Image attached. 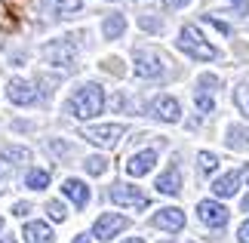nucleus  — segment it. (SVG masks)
Masks as SVG:
<instances>
[{
  "mask_svg": "<svg viewBox=\"0 0 249 243\" xmlns=\"http://www.w3.org/2000/svg\"><path fill=\"white\" fill-rule=\"evenodd\" d=\"M129 222L120 216V212H105V216L95 219V225H92V234L99 237V240H111L114 234H120L123 228H126Z\"/></svg>",
  "mask_w": 249,
  "mask_h": 243,
  "instance_id": "nucleus-6",
  "label": "nucleus"
},
{
  "mask_svg": "<svg viewBox=\"0 0 249 243\" xmlns=\"http://www.w3.org/2000/svg\"><path fill=\"white\" fill-rule=\"evenodd\" d=\"M237 188H240V176H237V172H228V176L213 182V194H215V197H234Z\"/></svg>",
  "mask_w": 249,
  "mask_h": 243,
  "instance_id": "nucleus-16",
  "label": "nucleus"
},
{
  "mask_svg": "<svg viewBox=\"0 0 249 243\" xmlns=\"http://www.w3.org/2000/svg\"><path fill=\"white\" fill-rule=\"evenodd\" d=\"M31 154H28V148H13V145H6V148H0V160L3 163H25Z\"/></svg>",
  "mask_w": 249,
  "mask_h": 243,
  "instance_id": "nucleus-21",
  "label": "nucleus"
},
{
  "mask_svg": "<svg viewBox=\"0 0 249 243\" xmlns=\"http://www.w3.org/2000/svg\"><path fill=\"white\" fill-rule=\"evenodd\" d=\"M132 62H136V77H145V80H154V77H160L166 71V62L160 59V53L154 50H136V56H132Z\"/></svg>",
  "mask_w": 249,
  "mask_h": 243,
  "instance_id": "nucleus-3",
  "label": "nucleus"
},
{
  "mask_svg": "<svg viewBox=\"0 0 249 243\" xmlns=\"http://www.w3.org/2000/svg\"><path fill=\"white\" fill-rule=\"evenodd\" d=\"M191 0H163V6L166 9H181V6H188Z\"/></svg>",
  "mask_w": 249,
  "mask_h": 243,
  "instance_id": "nucleus-31",
  "label": "nucleus"
},
{
  "mask_svg": "<svg viewBox=\"0 0 249 243\" xmlns=\"http://www.w3.org/2000/svg\"><path fill=\"white\" fill-rule=\"evenodd\" d=\"M62 194H65L68 200H74V206H80V209L86 206V203H89V188H86L80 179H65Z\"/></svg>",
  "mask_w": 249,
  "mask_h": 243,
  "instance_id": "nucleus-13",
  "label": "nucleus"
},
{
  "mask_svg": "<svg viewBox=\"0 0 249 243\" xmlns=\"http://www.w3.org/2000/svg\"><path fill=\"white\" fill-rule=\"evenodd\" d=\"M25 185H28V188H34V191H40V188L50 185V172H46V169H28L25 172Z\"/></svg>",
  "mask_w": 249,
  "mask_h": 243,
  "instance_id": "nucleus-19",
  "label": "nucleus"
},
{
  "mask_svg": "<svg viewBox=\"0 0 249 243\" xmlns=\"http://www.w3.org/2000/svg\"><path fill=\"white\" fill-rule=\"evenodd\" d=\"M154 163H157V151H139V154H132V157L126 160V172L132 179L148 176V172L154 169Z\"/></svg>",
  "mask_w": 249,
  "mask_h": 243,
  "instance_id": "nucleus-12",
  "label": "nucleus"
},
{
  "mask_svg": "<svg viewBox=\"0 0 249 243\" xmlns=\"http://www.w3.org/2000/svg\"><path fill=\"white\" fill-rule=\"evenodd\" d=\"M178 50L185 53V56H191V59H197V62H213V59H218V50L203 40V34H200L194 25H185V28H181Z\"/></svg>",
  "mask_w": 249,
  "mask_h": 243,
  "instance_id": "nucleus-2",
  "label": "nucleus"
},
{
  "mask_svg": "<svg viewBox=\"0 0 249 243\" xmlns=\"http://www.w3.org/2000/svg\"><path fill=\"white\" fill-rule=\"evenodd\" d=\"M123 31H126V19H123L120 13H111V16L102 22V34L108 37V40H117Z\"/></svg>",
  "mask_w": 249,
  "mask_h": 243,
  "instance_id": "nucleus-17",
  "label": "nucleus"
},
{
  "mask_svg": "<svg viewBox=\"0 0 249 243\" xmlns=\"http://www.w3.org/2000/svg\"><path fill=\"white\" fill-rule=\"evenodd\" d=\"M237 240H240V243H249V222H243V225H240V231H237Z\"/></svg>",
  "mask_w": 249,
  "mask_h": 243,
  "instance_id": "nucleus-30",
  "label": "nucleus"
},
{
  "mask_svg": "<svg viewBox=\"0 0 249 243\" xmlns=\"http://www.w3.org/2000/svg\"><path fill=\"white\" fill-rule=\"evenodd\" d=\"M123 135V126L120 123H102V126H86L83 130V139L99 145V148H114Z\"/></svg>",
  "mask_w": 249,
  "mask_h": 243,
  "instance_id": "nucleus-4",
  "label": "nucleus"
},
{
  "mask_svg": "<svg viewBox=\"0 0 249 243\" xmlns=\"http://www.w3.org/2000/svg\"><path fill=\"white\" fill-rule=\"evenodd\" d=\"M194 102H197V108H200V111H203V114H209V111H213V108H215V102H213V95H206V93H197V95H194Z\"/></svg>",
  "mask_w": 249,
  "mask_h": 243,
  "instance_id": "nucleus-26",
  "label": "nucleus"
},
{
  "mask_svg": "<svg viewBox=\"0 0 249 243\" xmlns=\"http://www.w3.org/2000/svg\"><path fill=\"white\" fill-rule=\"evenodd\" d=\"M243 179H246V182H249V167H243Z\"/></svg>",
  "mask_w": 249,
  "mask_h": 243,
  "instance_id": "nucleus-35",
  "label": "nucleus"
},
{
  "mask_svg": "<svg viewBox=\"0 0 249 243\" xmlns=\"http://www.w3.org/2000/svg\"><path fill=\"white\" fill-rule=\"evenodd\" d=\"M151 114H154L157 120H163V123H176L181 117V108H178V102L172 99V95H157V99L151 102Z\"/></svg>",
  "mask_w": 249,
  "mask_h": 243,
  "instance_id": "nucleus-11",
  "label": "nucleus"
},
{
  "mask_svg": "<svg viewBox=\"0 0 249 243\" xmlns=\"http://www.w3.org/2000/svg\"><path fill=\"white\" fill-rule=\"evenodd\" d=\"M243 209H249V197H243Z\"/></svg>",
  "mask_w": 249,
  "mask_h": 243,
  "instance_id": "nucleus-37",
  "label": "nucleus"
},
{
  "mask_svg": "<svg viewBox=\"0 0 249 243\" xmlns=\"http://www.w3.org/2000/svg\"><path fill=\"white\" fill-rule=\"evenodd\" d=\"M43 59L55 68H68L74 62V43L71 40H53L43 46Z\"/></svg>",
  "mask_w": 249,
  "mask_h": 243,
  "instance_id": "nucleus-7",
  "label": "nucleus"
},
{
  "mask_svg": "<svg viewBox=\"0 0 249 243\" xmlns=\"http://www.w3.org/2000/svg\"><path fill=\"white\" fill-rule=\"evenodd\" d=\"M197 212H200V222L209 225V228H225L228 225V209L215 200H200Z\"/></svg>",
  "mask_w": 249,
  "mask_h": 243,
  "instance_id": "nucleus-9",
  "label": "nucleus"
},
{
  "mask_svg": "<svg viewBox=\"0 0 249 243\" xmlns=\"http://www.w3.org/2000/svg\"><path fill=\"white\" fill-rule=\"evenodd\" d=\"M228 145L237 148V151L249 148V132L243 130V126H231V130H228Z\"/></svg>",
  "mask_w": 249,
  "mask_h": 243,
  "instance_id": "nucleus-20",
  "label": "nucleus"
},
{
  "mask_svg": "<svg viewBox=\"0 0 249 243\" xmlns=\"http://www.w3.org/2000/svg\"><path fill=\"white\" fill-rule=\"evenodd\" d=\"M46 212H50V219H53V222H65V216H68L59 200H50V203H46Z\"/></svg>",
  "mask_w": 249,
  "mask_h": 243,
  "instance_id": "nucleus-25",
  "label": "nucleus"
},
{
  "mask_svg": "<svg viewBox=\"0 0 249 243\" xmlns=\"http://www.w3.org/2000/svg\"><path fill=\"white\" fill-rule=\"evenodd\" d=\"M197 83L203 86V90H215V86H218V77H215V74H200Z\"/></svg>",
  "mask_w": 249,
  "mask_h": 243,
  "instance_id": "nucleus-28",
  "label": "nucleus"
},
{
  "mask_svg": "<svg viewBox=\"0 0 249 243\" xmlns=\"http://www.w3.org/2000/svg\"><path fill=\"white\" fill-rule=\"evenodd\" d=\"M86 172H89V176H105V169H108V160L105 157H86Z\"/></svg>",
  "mask_w": 249,
  "mask_h": 243,
  "instance_id": "nucleus-24",
  "label": "nucleus"
},
{
  "mask_svg": "<svg viewBox=\"0 0 249 243\" xmlns=\"http://www.w3.org/2000/svg\"><path fill=\"white\" fill-rule=\"evenodd\" d=\"M22 237H25V243H53V228L46 222H28Z\"/></svg>",
  "mask_w": 249,
  "mask_h": 243,
  "instance_id": "nucleus-14",
  "label": "nucleus"
},
{
  "mask_svg": "<svg viewBox=\"0 0 249 243\" xmlns=\"http://www.w3.org/2000/svg\"><path fill=\"white\" fill-rule=\"evenodd\" d=\"M154 188L160 191V194H169V197H176V194L181 191V176H178V167H169L163 176L157 179V185Z\"/></svg>",
  "mask_w": 249,
  "mask_h": 243,
  "instance_id": "nucleus-15",
  "label": "nucleus"
},
{
  "mask_svg": "<svg viewBox=\"0 0 249 243\" xmlns=\"http://www.w3.org/2000/svg\"><path fill=\"white\" fill-rule=\"evenodd\" d=\"M102 108H105V90L99 83L80 86V90L71 95V102H68V111L77 120H89V117H95V114H102Z\"/></svg>",
  "mask_w": 249,
  "mask_h": 243,
  "instance_id": "nucleus-1",
  "label": "nucleus"
},
{
  "mask_svg": "<svg viewBox=\"0 0 249 243\" xmlns=\"http://www.w3.org/2000/svg\"><path fill=\"white\" fill-rule=\"evenodd\" d=\"M111 200L114 203H120V206H132V209H148V197L142 194L139 188H132V185H123V182H117V185H111Z\"/></svg>",
  "mask_w": 249,
  "mask_h": 243,
  "instance_id": "nucleus-5",
  "label": "nucleus"
},
{
  "mask_svg": "<svg viewBox=\"0 0 249 243\" xmlns=\"http://www.w3.org/2000/svg\"><path fill=\"white\" fill-rule=\"evenodd\" d=\"M0 243H16V240H13V237H3V240H0Z\"/></svg>",
  "mask_w": 249,
  "mask_h": 243,
  "instance_id": "nucleus-36",
  "label": "nucleus"
},
{
  "mask_svg": "<svg viewBox=\"0 0 249 243\" xmlns=\"http://www.w3.org/2000/svg\"><path fill=\"white\" fill-rule=\"evenodd\" d=\"M197 160H200V172H215L218 169V157L213 151H200Z\"/></svg>",
  "mask_w": 249,
  "mask_h": 243,
  "instance_id": "nucleus-23",
  "label": "nucleus"
},
{
  "mask_svg": "<svg viewBox=\"0 0 249 243\" xmlns=\"http://www.w3.org/2000/svg\"><path fill=\"white\" fill-rule=\"evenodd\" d=\"M13 212H16V216H25V212H31V206H28V203H16Z\"/></svg>",
  "mask_w": 249,
  "mask_h": 243,
  "instance_id": "nucleus-32",
  "label": "nucleus"
},
{
  "mask_svg": "<svg viewBox=\"0 0 249 243\" xmlns=\"http://www.w3.org/2000/svg\"><path fill=\"white\" fill-rule=\"evenodd\" d=\"M234 102H237V108H240V114L249 117V83H240L234 90Z\"/></svg>",
  "mask_w": 249,
  "mask_h": 243,
  "instance_id": "nucleus-22",
  "label": "nucleus"
},
{
  "mask_svg": "<svg viewBox=\"0 0 249 243\" xmlns=\"http://www.w3.org/2000/svg\"><path fill=\"white\" fill-rule=\"evenodd\" d=\"M151 225L160 228V231H181L185 228V212L176 209V206H166V209H160L151 216Z\"/></svg>",
  "mask_w": 249,
  "mask_h": 243,
  "instance_id": "nucleus-10",
  "label": "nucleus"
},
{
  "mask_svg": "<svg viewBox=\"0 0 249 243\" xmlns=\"http://www.w3.org/2000/svg\"><path fill=\"white\" fill-rule=\"evenodd\" d=\"M46 9H53L55 16H71V13H80V0H43Z\"/></svg>",
  "mask_w": 249,
  "mask_h": 243,
  "instance_id": "nucleus-18",
  "label": "nucleus"
},
{
  "mask_svg": "<svg viewBox=\"0 0 249 243\" xmlns=\"http://www.w3.org/2000/svg\"><path fill=\"white\" fill-rule=\"evenodd\" d=\"M126 243H145V240H142V237H129Z\"/></svg>",
  "mask_w": 249,
  "mask_h": 243,
  "instance_id": "nucleus-34",
  "label": "nucleus"
},
{
  "mask_svg": "<svg viewBox=\"0 0 249 243\" xmlns=\"http://www.w3.org/2000/svg\"><path fill=\"white\" fill-rule=\"evenodd\" d=\"M6 95L13 105H34L37 102V90L31 80H22V77H13L6 86Z\"/></svg>",
  "mask_w": 249,
  "mask_h": 243,
  "instance_id": "nucleus-8",
  "label": "nucleus"
},
{
  "mask_svg": "<svg viewBox=\"0 0 249 243\" xmlns=\"http://www.w3.org/2000/svg\"><path fill=\"white\" fill-rule=\"evenodd\" d=\"M139 25L145 28V31H160V22H157L154 16H142V19H139Z\"/></svg>",
  "mask_w": 249,
  "mask_h": 243,
  "instance_id": "nucleus-27",
  "label": "nucleus"
},
{
  "mask_svg": "<svg viewBox=\"0 0 249 243\" xmlns=\"http://www.w3.org/2000/svg\"><path fill=\"white\" fill-rule=\"evenodd\" d=\"M74 243H89V237H74Z\"/></svg>",
  "mask_w": 249,
  "mask_h": 243,
  "instance_id": "nucleus-33",
  "label": "nucleus"
},
{
  "mask_svg": "<svg viewBox=\"0 0 249 243\" xmlns=\"http://www.w3.org/2000/svg\"><path fill=\"white\" fill-rule=\"evenodd\" d=\"M0 228H3V219H0Z\"/></svg>",
  "mask_w": 249,
  "mask_h": 243,
  "instance_id": "nucleus-38",
  "label": "nucleus"
},
{
  "mask_svg": "<svg viewBox=\"0 0 249 243\" xmlns=\"http://www.w3.org/2000/svg\"><path fill=\"white\" fill-rule=\"evenodd\" d=\"M228 3H231L237 13H249V0H228Z\"/></svg>",
  "mask_w": 249,
  "mask_h": 243,
  "instance_id": "nucleus-29",
  "label": "nucleus"
}]
</instances>
